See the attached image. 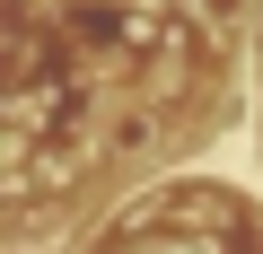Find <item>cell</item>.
I'll return each mask as SVG.
<instances>
[{
  "mask_svg": "<svg viewBox=\"0 0 263 254\" xmlns=\"http://www.w3.org/2000/svg\"><path fill=\"white\" fill-rule=\"evenodd\" d=\"M193 18H202L211 35H246V18H254V0H193Z\"/></svg>",
  "mask_w": 263,
  "mask_h": 254,
  "instance_id": "cell-1",
  "label": "cell"
}]
</instances>
